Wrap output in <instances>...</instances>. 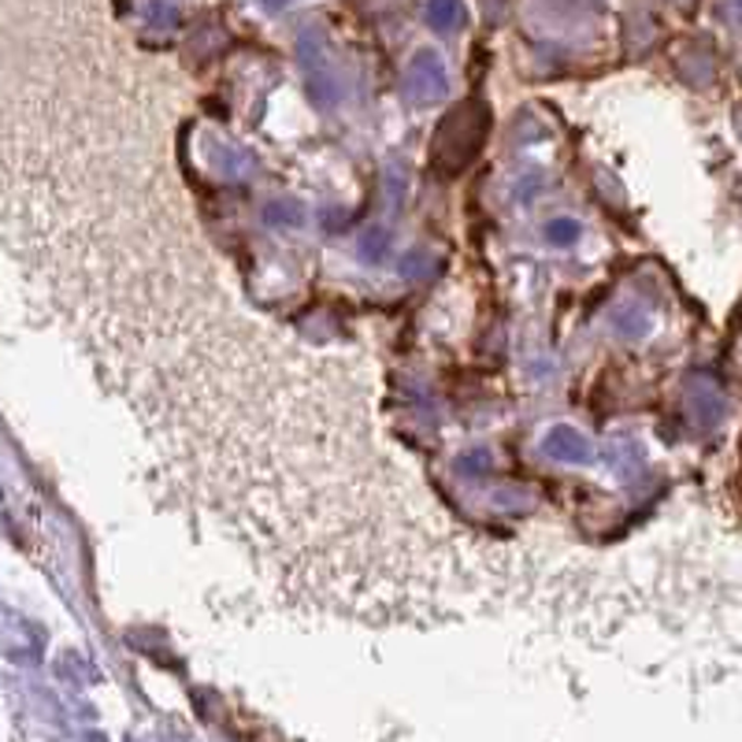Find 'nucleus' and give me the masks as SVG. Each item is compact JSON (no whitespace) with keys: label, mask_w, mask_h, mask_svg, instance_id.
I'll list each match as a JSON object with an SVG mask.
<instances>
[{"label":"nucleus","mask_w":742,"mask_h":742,"mask_svg":"<svg viewBox=\"0 0 742 742\" xmlns=\"http://www.w3.org/2000/svg\"><path fill=\"white\" fill-rule=\"evenodd\" d=\"M428 15H431V23H434V26L449 30L454 23H460V4H457V0H431Z\"/></svg>","instance_id":"f257e3e1"},{"label":"nucleus","mask_w":742,"mask_h":742,"mask_svg":"<svg viewBox=\"0 0 742 742\" xmlns=\"http://www.w3.org/2000/svg\"><path fill=\"white\" fill-rule=\"evenodd\" d=\"M268 8H283V4H289V0H264Z\"/></svg>","instance_id":"f03ea898"},{"label":"nucleus","mask_w":742,"mask_h":742,"mask_svg":"<svg viewBox=\"0 0 742 742\" xmlns=\"http://www.w3.org/2000/svg\"><path fill=\"white\" fill-rule=\"evenodd\" d=\"M735 12H739V15H742V0H735Z\"/></svg>","instance_id":"7ed1b4c3"},{"label":"nucleus","mask_w":742,"mask_h":742,"mask_svg":"<svg viewBox=\"0 0 742 742\" xmlns=\"http://www.w3.org/2000/svg\"><path fill=\"white\" fill-rule=\"evenodd\" d=\"M676 4H680V8H687V4H691V0H676Z\"/></svg>","instance_id":"20e7f679"}]
</instances>
